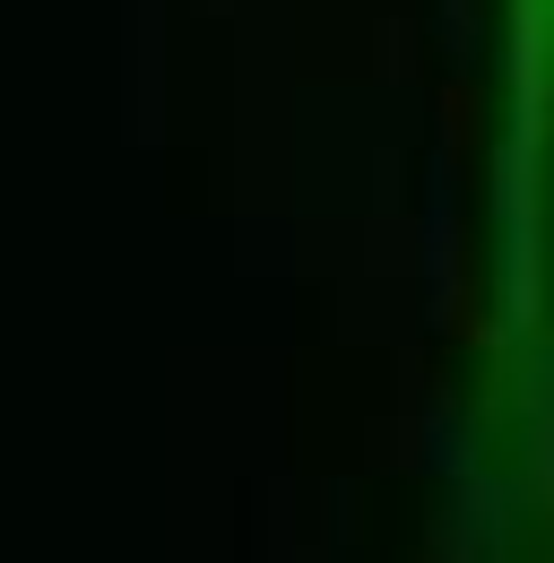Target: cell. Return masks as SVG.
Listing matches in <instances>:
<instances>
[{"mask_svg":"<svg viewBox=\"0 0 554 563\" xmlns=\"http://www.w3.org/2000/svg\"><path fill=\"white\" fill-rule=\"evenodd\" d=\"M459 563H554V252L529 295L468 312Z\"/></svg>","mask_w":554,"mask_h":563,"instance_id":"obj_1","label":"cell"},{"mask_svg":"<svg viewBox=\"0 0 554 563\" xmlns=\"http://www.w3.org/2000/svg\"><path fill=\"white\" fill-rule=\"evenodd\" d=\"M485 191L554 183V0H485Z\"/></svg>","mask_w":554,"mask_h":563,"instance_id":"obj_2","label":"cell"}]
</instances>
